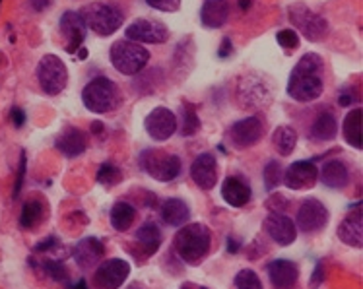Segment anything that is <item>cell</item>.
<instances>
[{
  "label": "cell",
  "instance_id": "obj_1",
  "mask_svg": "<svg viewBox=\"0 0 363 289\" xmlns=\"http://www.w3.org/2000/svg\"><path fill=\"white\" fill-rule=\"evenodd\" d=\"M325 60L317 52L303 55L288 80V94L299 103H309L323 96L325 89Z\"/></svg>",
  "mask_w": 363,
  "mask_h": 289
},
{
  "label": "cell",
  "instance_id": "obj_2",
  "mask_svg": "<svg viewBox=\"0 0 363 289\" xmlns=\"http://www.w3.org/2000/svg\"><path fill=\"white\" fill-rule=\"evenodd\" d=\"M177 256L186 264H199L212 246V231L204 223H189L173 241Z\"/></svg>",
  "mask_w": 363,
  "mask_h": 289
},
{
  "label": "cell",
  "instance_id": "obj_3",
  "mask_svg": "<svg viewBox=\"0 0 363 289\" xmlns=\"http://www.w3.org/2000/svg\"><path fill=\"white\" fill-rule=\"evenodd\" d=\"M109 59H111V64L119 70L121 74L136 76L140 74L150 62V52L140 43L125 39V41H117L113 45Z\"/></svg>",
  "mask_w": 363,
  "mask_h": 289
},
{
  "label": "cell",
  "instance_id": "obj_4",
  "mask_svg": "<svg viewBox=\"0 0 363 289\" xmlns=\"http://www.w3.org/2000/svg\"><path fill=\"white\" fill-rule=\"evenodd\" d=\"M80 16L84 23H86V28H89L101 38L113 35L125 22V16H123L119 8L111 6V4H99V2L84 8Z\"/></svg>",
  "mask_w": 363,
  "mask_h": 289
},
{
  "label": "cell",
  "instance_id": "obj_5",
  "mask_svg": "<svg viewBox=\"0 0 363 289\" xmlns=\"http://www.w3.org/2000/svg\"><path fill=\"white\" fill-rule=\"evenodd\" d=\"M117 99H119V89L105 76L94 78L82 91V101L86 105V109L97 115L115 109Z\"/></svg>",
  "mask_w": 363,
  "mask_h": 289
},
{
  "label": "cell",
  "instance_id": "obj_6",
  "mask_svg": "<svg viewBox=\"0 0 363 289\" xmlns=\"http://www.w3.org/2000/svg\"><path fill=\"white\" fill-rule=\"evenodd\" d=\"M238 99L245 109H262L272 103L270 82L262 74H247L238 86Z\"/></svg>",
  "mask_w": 363,
  "mask_h": 289
},
{
  "label": "cell",
  "instance_id": "obj_7",
  "mask_svg": "<svg viewBox=\"0 0 363 289\" xmlns=\"http://www.w3.org/2000/svg\"><path fill=\"white\" fill-rule=\"evenodd\" d=\"M38 80L47 96H59L68 84L67 64L57 55H45L38 64Z\"/></svg>",
  "mask_w": 363,
  "mask_h": 289
},
{
  "label": "cell",
  "instance_id": "obj_8",
  "mask_svg": "<svg viewBox=\"0 0 363 289\" xmlns=\"http://www.w3.org/2000/svg\"><path fill=\"white\" fill-rule=\"evenodd\" d=\"M140 167L156 181L169 183L181 173V159L160 149H146L140 156Z\"/></svg>",
  "mask_w": 363,
  "mask_h": 289
},
{
  "label": "cell",
  "instance_id": "obj_9",
  "mask_svg": "<svg viewBox=\"0 0 363 289\" xmlns=\"http://www.w3.org/2000/svg\"><path fill=\"white\" fill-rule=\"evenodd\" d=\"M288 16L291 23L309 41H320L326 35V31H328V23H326L325 18L317 14V12L309 10L305 4H294V6H289Z\"/></svg>",
  "mask_w": 363,
  "mask_h": 289
},
{
  "label": "cell",
  "instance_id": "obj_10",
  "mask_svg": "<svg viewBox=\"0 0 363 289\" xmlns=\"http://www.w3.org/2000/svg\"><path fill=\"white\" fill-rule=\"evenodd\" d=\"M130 274V264L123 259H109L97 266L94 283L97 289H119Z\"/></svg>",
  "mask_w": 363,
  "mask_h": 289
},
{
  "label": "cell",
  "instance_id": "obj_11",
  "mask_svg": "<svg viewBox=\"0 0 363 289\" xmlns=\"http://www.w3.org/2000/svg\"><path fill=\"white\" fill-rule=\"evenodd\" d=\"M294 223L303 233H317V231L325 230L328 223V212H326L325 204L317 198L303 200L297 210V217Z\"/></svg>",
  "mask_w": 363,
  "mask_h": 289
},
{
  "label": "cell",
  "instance_id": "obj_12",
  "mask_svg": "<svg viewBox=\"0 0 363 289\" xmlns=\"http://www.w3.org/2000/svg\"><path fill=\"white\" fill-rule=\"evenodd\" d=\"M126 39L134 43H165L169 39V30L156 20H136L126 28Z\"/></svg>",
  "mask_w": 363,
  "mask_h": 289
},
{
  "label": "cell",
  "instance_id": "obj_13",
  "mask_svg": "<svg viewBox=\"0 0 363 289\" xmlns=\"http://www.w3.org/2000/svg\"><path fill=\"white\" fill-rule=\"evenodd\" d=\"M264 134V126H262V120L259 117H247L243 120H238L235 125L231 126L230 132H228V138L238 149H247L255 146L257 142H260Z\"/></svg>",
  "mask_w": 363,
  "mask_h": 289
},
{
  "label": "cell",
  "instance_id": "obj_14",
  "mask_svg": "<svg viewBox=\"0 0 363 289\" xmlns=\"http://www.w3.org/2000/svg\"><path fill=\"white\" fill-rule=\"evenodd\" d=\"M144 126H146V132L150 134L152 140L163 142L171 138L175 134V130H177V117L167 107H156L146 117Z\"/></svg>",
  "mask_w": 363,
  "mask_h": 289
},
{
  "label": "cell",
  "instance_id": "obj_15",
  "mask_svg": "<svg viewBox=\"0 0 363 289\" xmlns=\"http://www.w3.org/2000/svg\"><path fill=\"white\" fill-rule=\"evenodd\" d=\"M319 181V169L313 162H294L284 173L282 183L291 191H307Z\"/></svg>",
  "mask_w": 363,
  "mask_h": 289
},
{
  "label": "cell",
  "instance_id": "obj_16",
  "mask_svg": "<svg viewBox=\"0 0 363 289\" xmlns=\"http://www.w3.org/2000/svg\"><path fill=\"white\" fill-rule=\"evenodd\" d=\"M264 230L270 239L278 245L288 246L297 239V227L294 220H289L286 214H268L264 220Z\"/></svg>",
  "mask_w": 363,
  "mask_h": 289
},
{
  "label": "cell",
  "instance_id": "obj_17",
  "mask_svg": "<svg viewBox=\"0 0 363 289\" xmlns=\"http://www.w3.org/2000/svg\"><path fill=\"white\" fill-rule=\"evenodd\" d=\"M60 33L68 39V52L80 51L82 43L86 39V23L82 20L80 12L68 10V12L60 16Z\"/></svg>",
  "mask_w": 363,
  "mask_h": 289
},
{
  "label": "cell",
  "instance_id": "obj_18",
  "mask_svg": "<svg viewBox=\"0 0 363 289\" xmlns=\"http://www.w3.org/2000/svg\"><path fill=\"white\" fill-rule=\"evenodd\" d=\"M105 246L104 243L96 237H84L78 241V245L72 251L74 262L82 270H91L99 264V260L104 259Z\"/></svg>",
  "mask_w": 363,
  "mask_h": 289
},
{
  "label": "cell",
  "instance_id": "obj_19",
  "mask_svg": "<svg viewBox=\"0 0 363 289\" xmlns=\"http://www.w3.org/2000/svg\"><path fill=\"white\" fill-rule=\"evenodd\" d=\"M191 177L202 191H212L218 181V164L212 154H201L191 165Z\"/></svg>",
  "mask_w": 363,
  "mask_h": 289
},
{
  "label": "cell",
  "instance_id": "obj_20",
  "mask_svg": "<svg viewBox=\"0 0 363 289\" xmlns=\"http://www.w3.org/2000/svg\"><path fill=\"white\" fill-rule=\"evenodd\" d=\"M268 278H270V285L272 289H294L299 278L297 266L291 260H272L267 266Z\"/></svg>",
  "mask_w": 363,
  "mask_h": 289
},
{
  "label": "cell",
  "instance_id": "obj_21",
  "mask_svg": "<svg viewBox=\"0 0 363 289\" xmlns=\"http://www.w3.org/2000/svg\"><path fill=\"white\" fill-rule=\"evenodd\" d=\"M338 239L344 245L354 246V249H362L363 246V215L359 204L352 206V212L348 214V217L340 223Z\"/></svg>",
  "mask_w": 363,
  "mask_h": 289
},
{
  "label": "cell",
  "instance_id": "obj_22",
  "mask_svg": "<svg viewBox=\"0 0 363 289\" xmlns=\"http://www.w3.org/2000/svg\"><path fill=\"white\" fill-rule=\"evenodd\" d=\"M230 18V4L228 0H206L202 4L201 10V22L204 28L218 30Z\"/></svg>",
  "mask_w": 363,
  "mask_h": 289
},
{
  "label": "cell",
  "instance_id": "obj_23",
  "mask_svg": "<svg viewBox=\"0 0 363 289\" xmlns=\"http://www.w3.org/2000/svg\"><path fill=\"white\" fill-rule=\"evenodd\" d=\"M223 200L230 206L241 208L251 200V186L239 177H228L222 185Z\"/></svg>",
  "mask_w": 363,
  "mask_h": 289
},
{
  "label": "cell",
  "instance_id": "obj_24",
  "mask_svg": "<svg viewBox=\"0 0 363 289\" xmlns=\"http://www.w3.org/2000/svg\"><path fill=\"white\" fill-rule=\"evenodd\" d=\"M319 178L328 188H344L350 183V171L340 159H330L323 165Z\"/></svg>",
  "mask_w": 363,
  "mask_h": 289
},
{
  "label": "cell",
  "instance_id": "obj_25",
  "mask_svg": "<svg viewBox=\"0 0 363 289\" xmlns=\"http://www.w3.org/2000/svg\"><path fill=\"white\" fill-rule=\"evenodd\" d=\"M57 149L62 156L78 157L86 149V136H84L80 128H67L57 138Z\"/></svg>",
  "mask_w": 363,
  "mask_h": 289
},
{
  "label": "cell",
  "instance_id": "obj_26",
  "mask_svg": "<svg viewBox=\"0 0 363 289\" xmlns=\"http://www.w3.org/2000/svg\"><path fill=\"white\" fill-rule=\"evenodd\" d=\"M191 217V210L181 198H169L162 204V220L171 227L185 225Z\"/></svg>",
  "mask_w": 363,
  "mask_h": 289
},
{
  "label": "cell",
  "instance_id": "obj_27",
  "mask_svg": "<svg viewBox=\"0 0 363 289\" xmlns=\"http://www.w3.org/2000/svg\"><path fill=\"white\" fill-rule=\"evenodd\" d=\"M136 241L142 246V251L146 252V256H152L162 245V231L156 223H144L140 230L136 231Z\"/></svg>",
  "mask_w": 363,
  "mask_h": 289
},
{
  "label": "cell",
  "instance_id": "obj_28",
  "mask_svg": "<svg viewBox=\"0 0 363 289\" xmlns=\"http://www.w3.org/2000/svg\"><path fill=\"white\" fill-rule=\"evenodd\" d=\"M336 132H338V123H336V117L330 111L320 113L311 126V136L319 142L333 140Z\"/></svg>",
  "mask_w": 363,
  "mask_h": 289
},
{
  "label": "cell",
  "instance_id": "obj_29",
  "mask_svg": "<svg viewBox=\"0 0 363 289\" xmlns=\"http://www.w3.org/2000/svg\"><path fill=\"white\" fill-rule=\"evenodd\" d=\"M342 130L350 146H354L356 149L362 148V109H354L346 115Z\"/></svg>",
  "mask_w": 363,
  "mask_h": 289
},
{
  "label": "cell",
  "instance_id": "obj_30",
  "mask_svg": "<svg viewBox=\"0 0 363 289\" xmlns=\"http://www.w3.org/2000/svg\"><path fill=\"white\" fill-rule=\"evenodd\" d=\"M134 217H136V210H134L133 204H128V202H117V204L111 208V214H109L111 225L117 231L130 230V225L134 223Z\"/></svg>",
  "mask_w": 363,
  "mask_h": 289
},
{
  "label": "cell",
  "instance_id": "obj_31",
  "mask_svg": "<svg viewBox=\"0 0 363 289\" xmlns=\"http://www.w3.org/2000/svg\"><path fill=\"white\" fill-rule=\"evenodd\" d=\"M272 144H274L276 152L280 156H289L297 144V132L291 126H278L274 136H272Z\"/></svg>",
  "mask_w": 363,
  "mask_h": 289
},
{
  "label": "cell",
  "instance_id": "obj_32",
  "mask_svg": "<svg viewBox=\"0 0 363 289\" xmlns=\"http://www.w3.org/2000/svg\"><path fill=\"white\" fill-rule=\"evenodd\" d=\"M41 215H43V204L39 200H28L22 208L20 227H23V230H31V227L41 220Z\"/></svg>",
  "mask_w": 363,
  "mask_h": 289
},
{
  "label": "cell",
  "instance_id": "obj_33",
  "mask_svg": "<svg viewBox=\"0 0 363 289\" xmlns=\"http://www.w3.org/2000/svg\"><path fill=\"white\" fill-rule=\"evenodd\" d=\"M282 178H284V169L282 165L278 164V162H268L267 167H264V186H267V191H274L276 186L282 185Z\"/></svg>",
  "mask_w": 363,
  "mask_h": 289
},
{
  "label": "cell",
  "instance_id": "obj_34",
  "mask_svg": "<svg viewBox=\"0 0 363 289\" xmlns=\"http://www.w3.org/2000/svg\"><path fill=\"white\" fill-rule=\"evenodd\" d=\"M121 181H123V173L113 164H104L97 171V183H101V185L113 186L119 185Z\"/></svg>",
  "mask_w": 363,
  "mask_h": 289
},
{
  "label": "cell",
  "instance_id": "obj_35",
  "mask_svg": "<svg viewBox=\"0 0 363 289\" xmlns=\"http://www.w3.org/2000/svg\"><path fill=\"white\" fill-rule=\"evenodd\" d=\"M235 288L238 289H262V282H260L259 274L255 270L243 268L239 270L235 276Z\"/></svg>",
  "mask_w": 363,
  "mask_h": 289
},
{
  "label": "cell",
  "instance_id": "obj_36",
  "mask_svg": "<svg viewBox=\"0 0 363 289\" xmlns=\"http://www.w3.org/2000/svg\"><path fill=\"white\" fill-rule=\"evenodd\" d=\"M183 128H181V134L183 136H193V134L199 132V128H201V119H199V115L193 109V105H185V115H183Z\"/></svg>",
  "mask_w": 363,
  "mask_h": 289
},
{
  "label": "cell",
  "instance_id": "obj_37",
  "mask_svg": "<svg viewBox=\"0 0 363 289\" xmlns=\"http://www.w3.org/2000/svg\"><path fill=\"white\" fill-rule=\"evenodd\" d=\"M43 268L45 274L52 278L55 282H67L68 280V270L60 260H45Z\"/></svg>",
  "mask_w": 363,
  "mask_h": 289
},
{
  "label": "cell",
  "instance_id": "obj_38",
  "mask_svg": "<svg viewBox=\"0 0 363 289\" xmlns=\"http://www.w3.org/2000/svg\"><path fill=\"white\" fill-rule=\"evenodd\" d=\"M276 39H278V45H280L282 49H286V51H294V49L299 47V35H297L294 30L278 31Z\"/></svg>",
  "mask_w": 363,
  "mask_h": 289
},
{
  "label": "cell",
  "instance_id": "obj_39",
  "mask_svg": "<svg viewBox=\"0 0 363 289\" xmlns=\"http://www.w3.org/2000/svg\"><path fill=\"white\" fill-rule=\"evenodd\" d=\"M146 4L162 12H177L181 8V0H146Z\"/></svg>",
  "mask_w": 363,
  "mask_h": 289
},
{
  "label": "cell",
  "instance_id": "obj_40",
  "mask_svg": "<svg viewBox=\"0 0 363 289\" xmlns=\"http://www.w3.org/2000/svg\"><path fill=\"white\" fill-rule=\"evenodd\" d=\"M323 282H325V264L319 260V262H317V266H315V270H313L309 285H311V289H317L320 288V283Z\"/></svg>",
  "mask_w": 363,
  "mask_h": 289
},
{
  "label": "cell",
  "instance_id": "obj_41",
  "mask_svg": "<svg viewBox=\"0 0 363 289\" xmlns=\"http://www.w3.org/2000/svg\"><path fill=\"white\" fill-rule=\"evenodd\" d=\"M23 177H26V154H22V157H20V169H18V177H16L14 198H18V196H20V193H22Z\"/></svg>",
  "mask_w": 363,
  "mask_h": 289
},
{
  "label": "cell",
  "instance_id": "obj_42",
  "mask_svg": "<svg viewBox=\"0 0 363 289\" xmlns=\"http://www.w3.org/2000/svg\"><path fill=\"white\" fill-rule=\"evenodd\" d=\"M10 119H12L16 128H22V126L26 125V113H23L20 107H12V111H10Z\"/></svg>",
  "mask_w": 363,
  "mask_h": 289
},
{
  "label": "cell",
  "instance_id": "obj_43",
  "mask_svg": "<svg viewBox=\"0 0 363 289\" xmlns=\"http://www.w3.org/2000/svg\"><path fill=\"white\" fill-rule=\"evenodd\" d=\"M356 99L357 96L354 94V89H346V91H342L340 97H338V105H340V107H350Z\"/></svg>",
  "mask_w": 363,
  "mask_h": 289
},
{
  "label": "cell",
  "instance_id": "obj_44",
  "mask_svg": "<svg viewBox=\"0 0 363 289\" xmlns=\"http://www.w3.org/2000/svg\"><path fill=\"white\" fill-rule=\"evenodd\" d=\"M231 52H233V45H231V39L225 38L222 41V47H220V52H218V57H220V59H228Z\"/></svg>",
  "mask_w": 363,
  "mask_h": 289
},
{
  "label": "cell",
  "instance_id": "obj_45",
  "mask_svg": "<svg viewBox=\"0 0 363 289\" xmlns=\"http://www.w3.org/2000/svg\"><path fill=\"white\" fill-rule=\"evenodd\" d=\"M55 243H57V239H55V237H47L43 241V243H39V245H35V252L49 251L51 246H55Z\"/></svg>",
  "mask_w": 363,
  "mask_h": 289
},
{
  "label": "cell",
  "instance_id": "obj_46",
  "mask_svg": "<svg viewBox=\"0 0 363 289\" xmlns=\"http://www.w3.org/2000/svg\"><path fill=\"white\" fill-rule=\"evenodd\" d=\"M30 4L35 12H43L45 8L51 6V0H30Z\"/></svg>",
  "mask_w": 363,
  "mask_h": 289
},
{
  "label": "cell",
  "instance_id": "obj_47",
  "mask_svg": "<svg viewBox=\"0 0 363 289\" xmlns=\"http://www.w3.org/2000/svg\"><path fill=\"white\" fill-rule=\"evenodd\" d=\"M239 246H241V243H239L238 239H235V237L228 239V252H230V254H233V252H238Z\"/></svg>",
  "mask_w": 363,
  "mask_h": 289
},
{
  "label": "cell",
  "instance_id": "obj_48",
  "mask_svg": "<svg viewBox=\"0 0 363 289\" xmlns=\"http://www.w3.org/2000/svg\"><path fill=\"white\" fill-rule=\"evenodd\" d=\"M238 4H239V8H241V10H249V8L252 6V0H238Z\"/></svg>",
  "mask_w": 363,
  "mask_h": 289
},
{
  "label": "cell",
  "instance_id": "obj_49",
  "mask_svg": "<svg viewBox=\"0 0 363 289\" xmlns=\"http://www.w3.org/2000/svg\"><path fill=\"white\" fill-rule=\"evenodd\" d=\"M72 289H88V285H86V280H80V282L76 283V285H72Z\"/></svg>",
  "mask_w": 363,
  "mask_h": 289
},
{
  "label": "cell",
  "instance_id": "obj_50",
  "mask_svg": "<svg viewBox=\"0 0 363 289\" xmlns=\"http://www.w3.org/2000/svg\"><path fill=\"white\" fill-rule=\"evenodd\" d=\"M91 128H94V132H101V130H104V125H101V123H94V125H91Z\"/></svg>",
  "mask_w": 363,
  "mask_h": 289
},
{
  "label": "cell",
  "instance_id": "obj_51",
  "mask_svg": "<svg viewBox=\"0 0 363 289\" xmlns=\"http://www.w3.org/2000/svg\"><path fill=\"white\" fill-rule=\"evenodd\" d=\"M80 59H86V57H88V51H86V49H80Z\"/></svg>",
  "mask_w": 363,
  "mask_h": 289
},
{
  "label": "cell",
  "instance_id": "obj_52",
  "mask_svg": "<svg viewBox=\"0 0 363 289\" xmlns=\"http://www.w3.org/2000/svg\"><path fill=\"white\" fill-rule=\"evenodd\" d=\"M126 289H144V288H142L140 283H133V285H128Z\"/></svg>",
  "mask_w": 363,
  "mask_h": 289
},
{
  "label": "cell",
  "instance_id": "obj_53",
  "mask_svg": "<svg viewBox=\"0 0 363 289\" xmlns=\"http://www.w3.org/2000/svg\"><path fill=\"white\" fill-rule=\"evenodd\" d=\"M183 289H191V283H185V288Z\"/></svg>",
  "mask_w": 363,
  "mask_h": 289
},
{
  "label": "cell",
  "instance_id": "obj_54",
  "mask_svg": "<svg viewBox=\"0 0 363 289\" xmlns=\"http://www.w3.org/2000/svg\"><path fill=\"white\" fill-rule=\"evenodd\" d=\"M199 289H206V288H199Z\"/></svg>",
  "mask_w": 363,
  "mask_h": 289
},
{
  "label": "cell",
  "instance_id": "obj_55",
  "mask_svg": "<svg viewBox=\"0 0 363 289\" xmlns=\"http://www.w3.org/2000/svg\"><path fill=\"white\" fill-rule=\"evenodd\" d=\"M0 2H2V0H0Z\"/></svg>",
  "mask_w": 363,
  "mask_h": 289
}]
</instances>
